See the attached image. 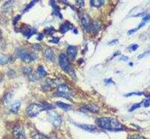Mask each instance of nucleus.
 <instances>
[{
  "instance_id": "1",
  "label": "nucleus",
  "mask_w": 150,
  "mask_h": 139,
  "mask_svg": "<svg viewBox=\"0 0 150 139\" xmlns=\"http://www.w3.org/2000/svg\"><path fill=\"white\" fill-rule=\"evenodd\" d=\"M98 125L104 130L119 131L123 128L122 124L117 119L110 117H103L97 120Z\"/></svg>"
},
{
  "instance_id": "42",
  "label": "nucleus",
  "mask_w": 150,
  "mask_h": 139,
  "mask_svg": "<svg viewBox=\"0 0 150 139\" xmlns=\"http://www.w3.org/2000/svg\"><path fill=\"white\" fill-rule=\"evenodd\" d=\"M145 23H146L142 21V22L141 23V24L139 25L138 28H137V29H139L141 28H142L143 26H144L145 25Z\"/></svg>"
},
{
  "instance_id": "3",
  "label": "nucleus",
  "mask_w": 150,
  "mask_h": 139,
  "mask_svg": "<svg viewBox=\"0 0 150 139\" xmlns=\"http://www.w3.org/2000/svg\"><path fill=\"white\" fill-rule=\"evenodd\" d=\"M44 111L41 105L32 104L29 105L26 110V114L31 118L36 117L42 111Z\"/></svg>"
},
{
  "instance_id": "21",
  "label": "nucleus",
  "mask_w": 150,
  "mask_h": 139,
  "mask_svg": "<svg viewBox=\"0 0 150 139\" xmlns=\"http://www.w3.org/2000/svg\"><path fill=\"white\" fill-rule=\"evenodd\" d=\"M10 58L8 56L3 54L0 55V65H5L9 61Z\"/></svg>"
},
{
  "instance_id": "12",
  "label": "nucleus",
  "mask_w": 150,
  "mask_h": 139,
  "mask_svg": "<svg viewBox=\"0 0 150 139\" xmlns=\"http://www.w3.org/2000/svg\"><path fill=\"white\" fill-rule=\"evenodd\" d=\"M45 59L49 61L53 62L55 60V54L51 49H48L44 53Z\"/></svg>"
},
{
  "instance_id": "38",
  "label": "nucleus",
  "mask_w": 150,
  "mask_h": 139,
  "mask_svg": "<svg viewBox=\"0 0 150 139\" xmlns=\"http://www.w3.org/2000/svg\"><path fill=\"white\" fill-rule=\"evenodd\" d=\"M104 82H105V84H112V83H114L113 81V80H112L111 78L105 79Z\"/></svg>"
},
{
  "instance_id": "37",
  "label": "nucleus",
  "mask_w": 150,
  "mask_h": 139,
  "mask_svg": "<svg viewBox=\"0 0 150 139\" xmlns=\"http://www.w3.org/2000/svg\"><path fill=\"white\" fill-rule=\"evenodd\" d=\"M144 106L145 107H148L150 106V99H147L144 102Z\"/></svg>"
},
{
  "instance_id": "22",
  "label": "nucleus",
  "mask_w": 150,
  "mask_h": 139,
  "mask_svg": "<svg viewBox=\"0 0 150 139\" xmlns=\"http://www.w3.org/2000/svg\"><path fill=\"white\" fill-rule=\"evenodd\" d=\"M38 72L39 76L41 77H45L47 74V73L42 65H40L38 67Z\"/></svg>"
},
{
  "instance_id": "4",
  "label": "nucleus",
  "mask_w": 150,
  "mask_h": 139,
  "mask_svg": "<svg viewBox=\"0 0 150 139\" xmlns=\"http://www.w3.org/2000/svg\"><path fill=\"white\" fill-rule=\"evenodd\" d=\"M56 96L64 97L67 99H69L72 96V92L67 85L62 84L58 86Z\"/></svg>"
},
{
  "instance_id": "33",
  "label": "nucleus",
  "mask_w": 150,
  "mask_h": 139,
  "mask_svg": "<svg viewBox=\"0 0 150 139\" xmlns=\"http://www.w3.org/2000/svg\"><path fill=\"white\" fill-rule=\"evenodd\" d=\"M33 48L36 50H38V51H40L42 49L41 46L38 44H36L33 45Z\"/></svg>"
},
{
  "instance_id": "24",
  "label": "nucleus",
  "mask_w": 150,
  "mask_h": 139,
  "mask_svg": "<svg viewBox=\"0 0 150 139\" xmlns=\"http://www.w3.org/2000/svg\"><path fill=\"white\" fill-rule=\"evenodd\" d=\"M55 29L52 27H49L46 28L44 30V33L47 35H51L54 33Z\"/></svg>"
},
{
  "instance_id": "48",
  "label": "nucleus",
  "mask_w": 150,
  "mask_h": 139,
  "mask_svg": "<svg viewBox=\"0 0 150 139\" xmlns=\"http://www.w3.org/2000/svg\"><path fill=\"white\" fill-rule=\"evenodd\" d=\"M129 65H130V66H133V65H134V64H133V63L132 62L129 63Z\"/></svg>"
},
{
  "instance_id": "45",
  "label": "nucleus",
  "mask_w": 150,
  "mask_h": 139,
  "mask_svg": "<svg viewBox=\"0 0 150 139\" xmlns=\"http://www.w3.org/2000/svg\"><path fill=\"white\" fill-rule=\"evenodd\" d=\"M83 62H84V60H83L82 59H79L78 60V64H79V65H81V64H82V63H83Z\"/></svg>"
},
{
  "instance_id": "11",
  "label": "nucleus",
  "mask_w": 150,
  "mask_h": 139,
  "mask_svg": "<svg viewBox=\"0 0 150 139\" xmlns=\"http://www.w3.org/2000/svg\"><path fill=\"white\" fill-rule=\"evenodd\" d=\"M82 109L84 111L90 112L92 113H98L99 111V108L93 105H85L82 107Z\"/></svg>"
},
{
  "instance_id": "46",
  "label": "nucleus",
  "mask_w": 150,
  "mask_h": 139,
  "mask_svg": "<svg viewBox=\"0 0 150 139\" xmlns=\"http://www.w3.org/2000/svg\"><path fill=\"white\" fill-rule=\"evenodd\" d=\"M120 53V52L119 51H118V52H116V53H115V54H115V55H114V56H116L119 55Z\"/></svg>"
},
{
  "instance_id": "26",
  "label": "nucleus",
  "mask_w": 150,
  "mask_h": 139,
  "mask_svg": "<svg viewBox=\"0 0 150 139\" xmlns=\"http://www.w3.org/2000/svg\"><path fill=\"white\" fill-rule=\"evenodd\" d=\"M37 1H32V2L26 7V8H25V9L24 10V12L28 11L30 8H32V7L35 5V4L37 3Z\"/></svg>"
},
{
  "instance_id": "18",
  "label": "nucleus",
  "mask_w": 150,
  "mask_h": 139,
  "mask_svg": "<svg viewBox=\"0 0 150 139\" xmlns=\"http://www.w3.org/2000/svg\"><path fill=\"white\" fill-rule=\"evenodd\" d=\"M57 106L58 107L62 108L64 111H68L72 109V106L69 104H66L65 103L62 102H58L56 103Z\"/></svg>"
},
{
  "instance_id": "20",
  "label": "nucleus",
  "mask_w": 150,
  "mask_h": 139,
  "mask_svg": "<svg viewBox=\"0 0 150 139\" xmlns=\"http://www.w3.org/2000/svg\"><path fill=\"white\" fill-rule=\"evenodd\" d=\"M104 1H90V4L91 7H100L101 6L104 4Z\"/></svg>"
},
{
  "instance_id": "28",
  "label": "nucleus",
  "mask_w": 150,
  "mask_h": 139,
  "mask_svg": "<svg viewBox=\"0 0 150 139\" xmlns=\"http://www.w3.org/2000/svg\"><path fill=\"white\" fill-rule=\"evenodd\" d=\"M141 107V104L140 103H137V104H134L130 109L129 112H133L136 110V109L138 108L139 107Z\"/></svg>"
},
{
  "instance_id": "6",
  "label": "nucleus",
  "mask_w": 150,
  "mask_h": 139,
  "mask_svg": "<svg viewBox=\"0 0 150 139\" xmlns=\"http://www.w3.org/2000/svg\"><path fill=\"white\" fill-rule=\"evenodd\" d=\"M48 118L50 121L56 127H59L62 123V119L60 116L53 111H50L48 113Z\"/></svg>"
},
{
  "instance_id": "23",
  "label": "nucleus",
  "mask_w": 150,
  "mask_h": 139,
  "mask_svg": "<svg viewBox=\"0 0 150 139\" xmlns=\"http://www.w3.org/2000/svg\"><path fill=\"white\" fill-rule=\"evenodd\" d=\"M41 106L44 110H51V109L54 108V107L53 105L49 104L47 102L43 103Z\"/></svg>"
},
{
  "instance_id": "25",
  "label": "nucleus",
  "mask_w": 150,
  "mask_h": 139,
  "mask_svg": "<svg viewBox=\"0 0 150 139\" xmlns=\"http://www.w3.org/2000/svg\"><path fill=\"white\" fill-rule=\"evenodd\" d=\"M32 138L33 139H48L42 134H36L34 135H33Z\"/></svg>"
},
{
  "instance_id": "31",
  "label": "nucleus",
  "mask_w": 150,
  "mask_h": 139,
  "mask_svg": "<svg viewBox=\"0 0 150 139\" xmlns=\"http://www.w3.org/2000/svg\"><path fill=\"white\" fill-rule=\"evenodd\" d=\"M119 43V41L117 39H114L112 41H110L108 43V45L110 46H112L114 45H117Z\"/></svg>"
},
{
  "instance_id": "43",
  "label": "nucleus",
  "mask_w": 150,
  "mask_h": 139,
  "mask_svg": "<svg viewBox=\"0 0 150 139\" xmlns=\"http://www.w3.org/2000/svg\"><path fill=\"white\" fill-rule=\"evenodd\" d=\"M138 48V46L137 44H135V45H133L131 47L133 51H135V50L137 49V48Z\"/></svg>"
},
{
  "instance_id": "15",
  "label": "nucleus",
  "mask_w": 150,
  "mask_h": 139,
  "mask_svg": "<svg viewBox=\"0 0 150 139\" xmlns=\"http://www.w3.org/2000/svg\"><path fill=\"white\" fill-rule=\"evenodd\" d=\"M81 24L84 27L85 31L89 33L91 31V27H90V23L89 22L88 20L87 19L85 18V17H83L81 18Z\"/></svg>"
},
{
  "instance_id": "49",
  "label": "nucleus",
  "mask_w": 150,
  "mask_h": 139,
  "mask_svg": "<svg viewBox=\"0 0 150 139\" xmlns=\"http://www.w3.org/2000/svg\"><path fill=\"white\" fill-rule=\"evenodd\" d=\"M1 31H0V40H1Z\"/></svg>"
},
{
  "instance_id": "41",
  "label": "nucleus",
  "mask_w": 150,
  "mask_h": 139,
  "mask_svg": "<svg viewBox=\"0 0 150 139\" xmlns=\"http://www.w3.org/2000/svg\"><path fill=\"white\" fill-rule=\"evenodd\" d=\"M131 139H145L144 138H143L141 136H133Z\"/></svg>"
},
{
  "instance_id": "36",
  "label": "nucleus",
  "mask_w": 150,
  "mask_h": 139,
  "mask_svg": "<svg viewBox=\"0 0 150 139\" xmlns=\"http://www.w3.org/2000/svg\"><path fill=\"white\" fill-rule=\"evenodd\" d=\"M138 30L137 28H134L133 29H130L129 31H128V34L129 35H132L133 34V33H135L136 32V31Z\"/></svg>"
},
{
  "instance_id": "17",
  "label": "nucleus",
  "mask_w": 150,
  "mask_h": 139,
  "mask_svg": "<svg viewBox=\"0 0 150 139\" xmlns=\"http://www.w3.org/2000/svg\"><path fill=\"white\" fill-rule=\"evenodd\" d=\"M13 98V95L12 93L7 94L3 100V104L5 106H7L11 103Z\"/></svg>"
},
{
  "instance_id": "40",
  "label": "nucleus",
  "mask_w": 150,
  "mask_h": 139,
  "mask_svg": "<svg viewBox=\"0 0 150 139\" xmlns=\"http://www.w3.org/2000/svg\"><path fill=\"white\" fill-rule=\"evenodd\" d=\"M78 4H79V6L81 7H84V1H77Z\"/></svg>"
},
{
  "instance_id": "39",
  "label": "nucleus",
  "mask_w": 150,
  "mask_h": 139,
  "mask_svg": "<svg viewBox=\"0 0 150 139\" xmlns=\"http://www.w3.org/2000/svg\"><path fill=\"white\" fill-rule=\"evenodd\" d=\"M44 35L42 33H40L38 35V37H37V39L38 41H41L42 39L44 38Z\"/></svg>"
},
{
  "instance_id": "27",
  "label": "nucleus",
  "mask_w": 150,
  "mask_h": 139,
  "mask_svg": "<svg viewBox=\"0 0 150 139\" xmlns=\"http://www.w3.org/2000/svg\"><path fill=\"white\" fill-rule=\"evenodd\" d=\"M32 71V69L30 67H24L23 69V72L25 74H29Z\"/></svg>"
},
{
  "instance_id": "9",
  "label": "nucleus",
  "mask_w": 150,
  "mask_h": 139,
  "mask_svg": "<svg viewBox=\"0 0 150 139\" xmlns=\"http://www.w3.org/2000/svg\"><path fill=\"white\" fill-rule=\"evenodd\" d=\"M21 31L24 35L28 38H29L36 33V31L34 29L30 28L29 26L26 25L22 27L21 28Z\"/></svg>"
},
{
  "instance_id": "7",
  "label": "nucleus",
  "mask_w": 150,
  "mask_h": 139,
  "mask_svg": "<svg viewBox=\"0 0 150 139\" xmlns=\"http://www.w3.org/2000/svg\"><path fill=\"white\" fill-rule=\"evenodd\" d=\"M13 136L16 139H26L25 130L22 126H17L13 128Z\"/></svg>"
},
{
  "instance_id": "19",
  "label": "nucleus",
  "mask_w": 150,
  "mask_h": 139,
  "mask_svg": "<svg viewBox=\"0 0 150 139\" xmlns=\"http://www.w3.org/2000/svg\"><path fill=\"white\" fill-rule=\"evenodd\" d=\"M13 1H10L6 2L2 6L1 10L3 12L7 11V10L9 9L10 8H11L12 7V6L13 5Z\"/></svg>"
},
{
  "instance_id": "16",
  "label": "nucleus",
  "mask_w": 150,
  "mask_h": 139,
  "mask_svg": "<svg viewBox=\"0 0 150 139\" xmlns=\"http://www.w3.org/2000/svg\"><path fill=\"white\" fill-rule=\"evenodd\" d=\"M20 106H21V103L20 101H16V102H14L13 104L11 105L10 111L12 113L16 114L19 111Z\"/></svg>"
},
{
  "instance_id": "34",
  "label": "nucleus",
  "mask_w": 150,
  "mask_h": 139,
  "mask_svg": "<svg viewBox=\"0 0 150 139\" xmlns=\"http://www.w3.org/2000/svg\"><path fill=\"white\" fill-rule=\"evenodd\" d=\"M20 18H21V16L19 15L17 16H16L15 17H14L13 20V25H16L17 23L18 22V21H19V20L20 19Z\"/></svg>"
},
{
  "instance_id": "13",
  "label": "nucleus",
  "mask_w": 150,
  "mask_h": 139,
  "mask_svg": "<svg viewBox=\"0 0 150 139\" xmlns=\"http://www.w3.org/2000/svg\"><path fill=\"white\" fill-rule=\"evenodd\" d=\"M78 127L89 132H94L97 131V128L96 126L89 124H78Z\"/></svg>"
},
{
  "instance_id": "29",
  "label": "nucleus",
  "mask_w": 150,
  "mask_h": 139,
  "mask_svg": "<svg viewBox=\"0 0 150 139\" xmlns=\"http://www.w3.org/2000/svg\"><path fill=\"white\" fill-rule=\"evenodd\" d=\"M150 54V51H147L145 52L144 53H142V54H140L138 57V59H143V58H144L145 57L147 56Z\"/></svg>"
},
{
  "instance_id": "14",
  "label": "nucleus",
  "mask_w": 150,
  "mask_h": 139,
  "mask_svg": "<svg viewBox=\"0 0 150 139\" xmlns=\"http://www.w3.org/2000/svg\"><path fill=\"white\" fill-rule=\"evenodd\" d=\"M50 4H51L52 7L53 8L54 13V15L58 17L60 19H63V16L60 13V9L59 6H57L56 5V4L54 3V1H50Z\"/></svg>"
},
{
  "instance_id": "32",
  "label": "nucleus",
  "mask_w": 150,
  "mask_h": 139,
  "mask_svg": "<svg viewBox=\"0 0 150 139\" xmlns=\"http://www.w3.org/2000/svg\"><path fill=\"white\" fill-rule=\"evenodd\" d=\"M60 41V38L57 37H54L53 38V39L50 41V42L53 43L54 44H57Z\"/></svg>"
},
{
  "instance_id": "2",
  "label": "nucleus",
  "mask_w": 150,
  "mask_h": 139,
  "mask_svg": "<svg viewBox=\"0 0 150 139\" xmlns=\"http://www.w3.org/2000/svg\"><path fill=\"white\" fill-rule=\"evenodd\" d=\"M18 55L20 59L24 62L28 63L34 61L37 59V56L35 53H30L25 49L20 50Z\"/></svg>"
},
{
  "instance_id": "47",
  "label": "nucleus",
  "mask_w": 150,
  "mask_h": 139,
  "mask_svg": "<svg viewBox=\"0 0 150 139\" xmlns=\"http://www.w3.org/2000/svg\"><path fill=\"white\" fill-rule=\"evenodd\" d=\"M73 32H74V33H75V34H77V32H78V31H77V29H74V31H73Z\"/></svg>"
},
{
  "instance_id": "10",
  "label": "nucleus",
  "mask_w": 150,
  "mask_h": 139,
  "mask_svg": "<svg viewBox=\"0 0 150 139\" xmlns=\"http://www.w3.org/2000/svg\"><path fill=\"white\" fill-rule=\"evenodd\" d=\"M73 25L72 24H71L69 22L67 21L61 25L59 31L61 33L63 34L73 29Z\"/></svg>"
},
{
  "instance_id": "8",
  "label": "nucleus",
  "mask_w": 150,
  "mask_h": 139,
  "mask_svg": "<svg viewBox=\"0 0 150 139\" xmlns=\"http://www.w3.org/2000/svg\"><path fill=\"white\" fill-rule=\"evenodd\" d=\"M77 54V47L75 46H69L67 49V57L69 60H73L75 59Z\"/></svg>"
},
{
  "instance_id": "44",
  "label": "nucleus",
  "mask_w": 150,
  "mask_h": 139,
  "mask_svg": "<svg viewBox=\"0 0 150 139\" xmlns=\"http://www.w3.org/2000/svg\"><path fill=\"white\" fill-rule=\"evenodd\" d=\"M128 59V56H123L122 58V60L124 61H126Z\"/></svg>"
},
{
  "instance_id": "35",
  "label": "nucleus",
  "mask_w": 150,
  "mask_h": 139,
  "mask_svg": "<svg viewBox=\"0 0 150 139\" xmlns=\"http://www.w3.org/2000/svg\"><path fill=\"white\" fill-rule=\"evenodd\" d=\"M150 20V15H148L145 16L144 18H143L142 19V21L146 23L148 21H149Z\"/></svg>"
},
{
  "instance_id": "30",
  "label": "nucleus",
  "mask_w": 150,
  "mask_h": 139,
  "mask_svg": "<svg viewBox=\"0 0 150 139\" xmlns=\"http://www.w3.org/2000/svg\"><path fill=\"white\" fill-rule=\"evenodd\" d=\"M142 94H143V93H142V92H137V93L134 92V93H131L126 94L125 96L128 97L132 96H141Z\"/></svg>"
},
{
  "instance_id": "5",
  "label": "nucleus",
  "mask_w": 150,
  "mask_h": 139,
  "mask_svg": "<svg viewBox=\"0 0 150 139\" xmlns=\"http://www.w3.org/2000/svg\"><path fill=\"white\" fill-rule=\"evenodd\" d=\"M58 60L59 65L61 68L65 72H69L71 68V66L67 56L64 53H61L59 55Z\"/></svg>"
}]
</instances>
